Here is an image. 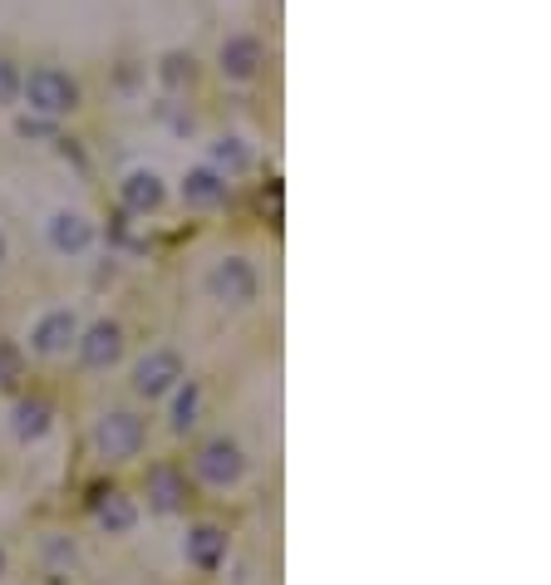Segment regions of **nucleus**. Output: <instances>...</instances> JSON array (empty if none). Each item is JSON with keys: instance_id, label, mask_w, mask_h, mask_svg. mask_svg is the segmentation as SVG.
Returning a JSON list of instances; mask_svg holds the SVG:
<instances>
[{"instance_id": "nucleus-7", "label": "nucleus", "mask_w": 551, "mask_h": 585, "mask_svg": "<svg viewBox=\"0 0 551 585\" xmlns=\"http://www.w3.org/2000/svg\"><path fill=\"white\" fill-rule=\"evenodd\" d=\"M138 517H143V507H138V497H129L123 487H104V492H94V521H99L104 537H133Z\"/></svg>"}, {"instance_id": "nucleus-6", "label": "nucleus", "mask_w": 551, "mask_h": 585, "mask_svg": "<svg viewBox=\"0 0 551 585\" xmlns=\"http://www.w3.org/2000/svg\"><path fill=\"white\" fill-rule=\"evenodd\" d=\"M148 512L153 517H183L187 512V473L183 467H173V463H153L148 467Z\"/></svg>"}, {"instance_id": "nucleus-1", "label": "nucleus", "mask_w": 551, "mask_h": 585, "mask_svg": "<svg viewBox=\"0 0 551 585\" xmlns=\"http://www.w3.org/2000/svg\"><path fill=\"white\" fill-rule=\"evenodd\" d=\"M148 448V419L133 409H109L94 423V453L104 463H133Z\"/></svg>"}, {"instance_id": "nucleus-10", "label": "nucleus", "mask_w": 551, "mask_h": 585, "mask_svg": "<svg viewBox=\"0 0 551 585\" xmlns=\"http://www.w3.org/2000/svg\"><path fill=\"white\" fill-rule=\"evenodd\" d=\"M207 285H212V295H217L222 305H251L257 301V271H251L247 261H237V257L222 261Z\"/></svg>"}, {"instance_id": "nucleus-9", "label": "nucleus", "mask_w": 551, "mask_h": 585, "mask_svg": "<svg viewBox=\"0 0 551 585\" xmlns=\"http://www.w3.org/2000/svg\"><path fill=\"white\" fill-rule=\"evenodd\" d=\"M50 429H55V403H50L45 393L15 399V409H10V433H15L20 443H40Z\"/></svg>"}, {"instance_id": "nucleus-15", "label": "nucleus", "mask_w": 551, "mask_h": 585, "mask_svg": "<svg viewBox=\"0 0 551 585\" xmlns=\"http://www.w3.org/2000/svg\"><path fill=\"white\" fill-rule=\"evenodd\" d=\"M193 197H197V202H212V197H217V193H212V187H207V177H197V187H193Z\"/></svg>"}, {"instance_id": "nucleus-2", "label": "nucleus", "mask_w": 551, "mask_h": 585, "mask_svg": "<svg viewBox=\"0 0 551 585\" xmlns=\"http://www.w3.org/2000/svg\"><path fill=\"white\" fill-rule=\"evenodd\" d=\"M247 467H251V457L247 448H241L231 433H217V438H207L203 448H197L193 457V473L203 477L207 487H217V492H227V487H237L241 477H247Z\"/></svg>"}, {"instance_id": "nucleus-13", "label": "nucleus", "mask_w": 551, "mask_h": 585, "mask_svg": "<svg viewBox=\"0 0 551 585\" xmlns=\"http://www.w3.org/2000/svg\"><path fill=\"white\" fill-rule=\"evenodd\" d=\"M84 241H89L84 221H79V217H60V227H55V247H60V251H84Z\"/></svg>"}, {"instance_id": "nucleus-8", "label": "nucleus", "mask_w": 551, "mask_h": 585, "mask_svg": "<svg viewBox=\"0 0 551 585\" xmlns=\"http://www.w3.org/2000/svg\"><path fill=\"white\" fill-rule=\"evenodd\" d=\"M79 315L74 311H50V315H40V325L30 329V349L35 355H45V359H60V355H69L74 349V339H79Z\"/></svg>"}, {"instance_id": "nucleus-17", "label": "nucleus", "mask_w": 551, "mask_h": 585, "mask_svg": "<svg viewBox=\"0 0 551 585\" xmlns=\"http://www.w3.org/2000/svg\"><path fill=\"white\" fill-rule=\"evenodd\" d=\"M0 261H6V241H0Z\"/></svg>"}, {"instance_id": "nucleus-3", "label": "nucleus", "mask_w": 551, "mask_h": 585, "mask_svg": "<svg viewBox=\"0 0 551 585\" xmlns=\"http://www.w3.org/2000/svg\"><path fill=\"white\" fill-rule=\"evenodd\" d=\"M183 379H187L183 355H177V349H168V345L148 349V355L133 365V393H138V399H148V403L168 399V393L183 384Z\"/></svg>"}, {"instance_id": "nucleus-14", "label": "nucleus", "mask_w": 551, "mask_h": 585, "mask_svg": "<svg viewBox=\"0 0 551 585\" xmlns=\"http://www.w3.org/2000/svg\"><path fill=\"white\" fill-rule=\"evenodd\" d=\"M45 556L55 561L60 581H65V576H69V566H74V546H69V541H65V537H50V541H45Z\"/></svg>"}, {"instance_id": "nucleus-11", "label": "nucleus", "mask_w": 551, "mask_h": 585, "mask_svg": "<svg viewBox=\"0 0 551 585\" xmlns=\"http://www.w3.org/2000/svg\"><path fill=\"white\" fill-rule=\"evenodd\" d=\"M168 399H173V413H168V429L173 433H193L203 423V384L197 379H183Z\"/></svg>"}, {"instance_id": "nucleus-16", "label": "nucleus", "mask_w": 551, "mask_h": 585, "mask_svg": "<svg viewBox=\"0 0 551 585\" xmlns=\"http://www.w3.org/2000/svg\"><path fill=\"white\" fill-rule=\"evenodd\" d=\"M0 576H6V546H0Z\"/></svg>"}, {"instance_id": "nucleus-12", "label": "nucleus", "mask_w": 551, "mask_h": 585, "mask_svg": "<svg viewBox=\"0 0 551 585\" xmlns=\"http://www.w3.org/2000/svg\"><path fill=\"white\" fill-rule=\"evenodd\" d=\"M25 379V349L15 339H0V389H15Z\"/></svg>"}, {"instance_id": "nucleus-5", "label": "nucleus", "mask_w": 551, "mask_h": 585, "mask_svg": "<svg viewBox=\"0 0 551 585\" xmlns=\"http://www.w3.org/2000/svg\"><path fill=\"white\" fill-rule=\"evenodd\" d=\"M183 556H187V566H193V571H203V576H217V571L227 566V556H231L227 527H217V521H197V527H187Z\"/></svg>"}, {"instance_id": "nucleus-4", "label": "nucleus", "mask_w": 551, "mask_h": 585, "mask_svg": "<svg viewBox=\"0 0 551 585\" xmlns=\"http://www.w3.org/2000/svg\"><path fill=\"white\" fill-rule=\"evenodd\" d=\"M74 355H79V365L94 369V375L114 369L123 359V325L119 321H94L89 329H79V339H74Z\"/></svg>"}]
</instances>
